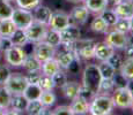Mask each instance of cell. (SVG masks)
I'll return each instance as SVG.
<instances>
[{"label": "cell", "mask_w": 133, "mask_h": 115, "mask_svg": "<svg viewBox=\"0 0 133 115\" xmlns=\"http://www.w3.org/2000/svg\"><path fill=\"white\" fill-rule=\"evenodd\" d=\"M38 85L41 86V89H42L43 91H50V90H53V89L56 88L52 77H51V76H48V75H43V74H42V76H41V80H39Z\"/></svg>", "instance_id": "35"}, {"label": "cell", "mask_w": 133, "mask_h": 115, "mask_svg": "<svg viewBox=\"0 0 133 115\" xmlns=\"http://www.w3.org/2000/svg\"><path fill=\"white\" fill-rule=\"evenodd\" d=\"M49 27L46 24H43L41 22L34 21L29 27H27L24 29L25 34L28 37V42L31 43V44H36L38 42H43L45 40L46 37Z\"/></svg>", "instance_id": "5"}, {"label": "cell", "mask_w": 133, "mask_h": 115, "mask_svg": "<svg viewBox=\"0 0 133 115\" xmlns=\"http://www.w3.org/2000/svg\"><path fill=\"white\" fill-rule=\"evenodd\" d=\"M59 36L61 44H72V43H75L76 40L81 38V30L78 27V24L71 23L70 25L60 30Z\"/></svg>", "instance_id": "10"}, {"label": "cell", "mask_w": 133, "mask_h": 115, "mask_svg": "<svg viewBox=\"0 0 133 115\" xmlns=\"http://www.w3.org/2000/svg\"><path fill=\"white\" fill-rule=\"evenodd\" d=\"M42 0H15L17 7L23 9H28V11H34L38 5L41 4Z\"/></svg>", "instance_id": "36"}, {"label": "cell", "mask_w": 133, "mask_h": 115, "mask_svg": "<svg viewBox=\"0 0 133 115\" xmlns=\"http://www.w3.org/2000/svg\"><path fill=\"white\" fill-rule=\"evenodd\" d=\"M42 73L41 71H28V74L25 75L28 84H38L41 80Z\"/></svg>", "instance_id": "45"}, {"label": "cell", "mask_w": 133, "mask_h": 115, "mask_svg": "<svg viewBox=\"0 0 133 115\" xmlns=\"http://www.w3.org/2000/svg\"><path fill=\"white\" fill-rule=\"evenodd\" d=\"M70 24H71L70 14H67L65 12H56L52 13V16H51V20L49 22L48 27L52 30L60 31V30H63L64 28H66Z\"/></svg>", "instance_id": "11"}, {"label": "cell", "mask_w": 133, "mask_h": 115, "mask_svg": "<svg viewBox=\"0 0 133 115\" xmlns=\"http://www.w3.org/2000/svg\"><path fill=\"white\" fill-rule=\"evenodd\" d=\"M67 70L70 71L71 74H78L79 70H80V60H78V59H74L73 62L70 65V67H68Z\"/></svg>", "instance_id": "46"}, {"label": "cell", "mask_w": 133, "mask_h": 115, "mask_svg": "<svg viewBox=\"0 0 133 115\" xmlns=\"http://www.w3.org/2000/svg\"><path fill=\"white\" fill-rule=\"evenodd\" d=\"M130 32L133 34V16L130 19Z\"/></svg>", "instance_id": "52"}, {"label": "cell", "mask_w": 133, "mask_h": 115, "mask_svg": "<svg viewBox=\"0 0 133 115\" xmlns=\"http://www.w3.org/2000/svg\"><path fill=\"white\" fill-rule=\"evenodd\" d=\"M114 103L112 98L107 93H97L89 103V114L109 115L112 113Z\"/></svg>", "instance_id": "1"}, {"label": "cell", "mask_w": 133, "mask_h": 115, "mask_svg": "<svg viewBox=\"0 0 133 115\" xmlns=\"http://www.w3.org/2000/svg\"><path fill=\"white\" fill-rule=\"evenodd\" d=\"M104 42L110 45L115 50H123L127 45V34H123L117 30H111V31L105 32V39Z\"/></svg>", "instance_id": "9"}, {"label": "cell", "mask_w": 133, "mask_h": 115, "mask_svg": "<svg viewBox=\"0 0 133 115\" xmlns=\"http://www.w3.org/2000/svg\"><path fill=\"white\" fill-rule=\"evenodd\" d=\"M32 54L41 62H44V61L49 60V59H52L56 57V54H57V47L50 45L45 40L38 42L32 46Z\"/></svg>", "instance_id": "6"}, {"label": "cell", "mask_w": 133, "mask_h": 115, "mask_svg": "<svg viewBox=\"0 0 133 115\" xmlns=\"http://www.w3.org/2000/svg\"><path fill=\"white\" fill-rule=\"evenodd\" d=\"M15 30H16V25L14 24L12 19L0 20V36L1 37H11Z\"/></svg>", "instance_id": "24"}, {"label": "cell", "mask_w": 133, "mask_h": 115, "mask_svg": "<svg viewBox=\"0 0 133 115\" xmlns=\"http://www.w3.org/2000/svg\"><path fill=\"white\" fill-rule=\"evenodd\" d=\"M43 90L41 89V86L38 84H28V86L25 88L23 92V96L29 100H35V99H39L41 94H42Z\"/></svg>", "instance_id": "27"}, {"label": "cell", "mask_w": 133, "mask_h": 115, "mask_svg": "<svg viewBox=\"0 0 133 115\" xmlns=\"http://www.w3.org/2000/svg\"><path fill=\"white\" fill-rule=\"evenodd\" d=\"M122 0H108V2H109V5H112V6H115V5H117V4H119Z\"/></svg>", "instance_id": "51"}, {"label": "cell", "mask_w": 133, "mask_h": 115, "mask_svg": "<svg viewBox=\"0 0 133 115\" xmlns=\"http://www.w3.org/2000/svg\"><path fill=\"white\" fill-rule=\"evenodd\" d=\"M127 88H129L130 92H131V93H132V96H133V80L129 81V84H127Z\"/></svg>", "instance_id": "49"}, {"label": "cell", "mask_w": 133, "mask_h": 115, "mask_svg": "<svg viewBox=\"0 0 133 115\" xmlns=\"http://www.w3.org/2000/svg\"><path fill=\"white\" fill-rule=\"evenodd\" d=\"M60 69L59 65H58V61L57 59L52 58V59H49V60L42 62V68H41V73L43 75H48V76H51L52 77L53 74H56L58 70Z\"/></svg>", "instance_id": "22"}, {"label": "cell", "mask_w": 133, "mask_h": 115, "mask_svg": "<svg viewBox=\"0 0 133 115\" xmlns=\"http://www.w3.org/2000/svg\"><path fill=\"white\" fill-rule=\"evenodd\" d=\"M11 42L13 45L15 46H20V47H23L27 44H29L28 42V37H27V34H25L24 29H20V28H16L13 35L11 36Z\"/></svg>", "instance_id": "23"}, {"label": "cell", "mask_w": 133, "mask_h": 115, "mask_svg": "<svg viewBox=\"0 0 133 115\" xmlns=\"http://www.w3.org/2000/svg\"><path fill=\"white\" fill-rule=\"evenodd\" d=\"M0 44H1V36H0Z\"/></svg>", "instance_id": "57"}, {"label": "cell", "mask_w": 133, "mask_h": 115, "mask_svg": "<svg viewBox=\"0 0 133 115\" xmlns=\"http://www.w3.org/2000/svg\"><path fill=\"white\" fill-rule=\"evenodd\" d=\"M14 7L7 0H0V20L2 19H11Z\"/></svg>", "instance_id": "33"}, {"label": "cell", "mask_w": 133, "mask_h": 115, "mask_svg": "<svg viewBox=\"0 0 133 115\" xmlns=\"http://www.w3.org/2000/svg\"><path fill=\"white\" fill-rule=\"evenodd\" d=\"M102 76L97 65H87L82 73V85L90 89L95 94L98 93V86Z\"/></svg>", "instance_id": "2"}, {"label": "cell", "mask_w": 133, "mask_h": 115, "mask_svg": "<svg viewBox=\"0 0 133 115\" xmlns=\"http://www.w3.org/2000/svg\"><path fill=\"white\" fill-rule=\"evenodd\" d=\"M94 96H95V93H94L90 89L86 88V86H83L82 84H81L80 89H79L78 97H80V98L85 99V100H87V101H89V103H90V100L94 98Z\"/></svg>", "instance_id": "42"}, {"label": "cell", "mask_w": 133, "mask_h": 115, "mask_svg": "<svg viewBox=\"0 0 133 115\" xmlns=\"http://www.w3.org/2000/svg\"><path fill=\"white\" fill-rule=\"evenodd\" d=\"M45 42L49 43L50 45L55 46V47H58L60 46L61 42H60V36H59V31L57 30H48V34H46V37H45Z\"/></svg>", "instance_id": "34"}, {"label": "cell", "mask_w": 133, "mask_h": 115, "mask_svg": "<svg viewBox=\"0 0 133 115\" xmlns=\"http://www.w3.org/2000/svg\"><path fill=\"white\" fill-rule=\"evenodd\" d=\"M80 85L81 84H79L78 82H75V81H67L60 89H61V91H63L64 96H65L68 100L72 101L73 99H75L76 97H78Z\"/></svg>", "instance_id": "17"}, {"label": "cell", "mask_w": 133, "mask_h": 115, "mask_svg": "<svg viewBox=\"0 0 133 115\" xmlns=\"http://www.w3.org/2000/svg\"><path fill=\"white\" fill-rule=\"evenodd\" d=\"M131 108H132V111H133V105H132V107H131Z\"/></svg>", "instance_id": "58"}, {"label": "cell", "mask_w": 133, "mask_h": 115, "mask_svg": "<svg viewBox=\"0 0 133 115\" xmlns=\"http://www.w3.org/2000/svg\"><path fill=\"white\" fill-rule=\"evenodd\" d=\"M58 61V65H59L60 69H63V70H67L68 67H70V65L73 62V60L75 58H74V54L72 51H68V50H64L59 53V54L56 57Z\"/></svg>", "instance_id": "19"}, {"label": "cell", "mask_w": 133, "mask_h": 115, "mask_svg": "<svg viewBox=\"0 0 133 115\" xmlns=\"http://www.w3.org/2000/svg\"><path fill=\"white\" fill-rule=\"evenodd\" d=\"M13 94L5 85H0V108L8 111L11 107V100Z\"/></svg>", "instance_id": "28"}, {"label": "cell", "mask_w": 133, "mask_h": 115, "mask_svg": "<svg viewBox=\"0 0 133 115\" xmlns=\"http://www.w3.org/2000/svg\"><path fill=\"white\" fill-rule=\"evenodd\" d=\"M83 2L88 11L94 14H99L103 9H105L109 6L108 0H83Z\"/></svg>", "instance_id": "20"}, {"label": "cell", "mask_w": 133, "mask_h": 115, "mask_svg": "<svg viewBox=\"0 0 133 115\" xmlns=\"http://www.w3.org/2000/svg\"><path fill=\"white\" fill-rule=\"evenodd\" d=\"M52 11H51L50 7L44 6V5H38L36 8H34V20L37 22H41L43 24L49 25V22L51 20V16H52Z\"/></svg>", "instance_id": "14"}, {"label": "cell", "mask_w": 133, "mask_h": 115, "mask_svg": "<svg viewBox=\"0 0 133 115\" xmlns=\"http://www.w3.org/2000/svg\"><path fill=\"white\" fill-rule=\"evenodd\" d=\"M11 19L14 22V24L16 25V28H20V29H25V28L29 27L35 21L34 14H32L31 11L20 8V7L14 8Z\"/></svg>", "instance_id": "7"}, {"label": "cell", "mask_w": 133, "mask_h": 115, "mask_svg": "<svg viewBox=\"0 0 133 115\" xmlns=\"http://www.w3.org/2000/svg\"><path fill=\"white\" fill-rule=\"evenodd\" d=\"M12 71L7 65H0V85H4L9 78Z\"/></svg>", "instance_id": "43"}, {"label": "cell", "mask_w": 133, "mask_h": 115, "mask_svg": "<svg viewBox=\"0 0 133 115\" xmlns=\"http://www.w3.org/2000/svg\"><path fill=\"white\" fill-rule=\"evenodd\" d=\"M98 15L104 20V22H105L109 27H114V24L117 22V20H118V16H117V14L115 13L114 9L112 8L110 9L108 7H107L105 9H103Z\"/></svg>", "instance_id": "30"}, {"label": "cell", "mask_w": 133, "mask_h": 115, "mask_svg": "<svg viewBox=\"0 0 133 115\" xmlns=\"http://www.w3.org/2000/svg\"><path fill=\"white\" fill-rule=\"evenodd\" d=\"M68 2H73V4H80V2H83V0H66Z\"/></svg>", "instance_id": "53"}, {"label": "cell", "mask_w": 133, "mask_h": 115, "mask_svg": "<svg viewBox=\"0 0 133 115\" xmlns=\"http://www.w3.org/2000/svg\"><path fill=\"white\" fill-rule=\"evenodd\" d=\"M97 67H98L102 78H112L115 73H116V69L112 67L108 61H101V63L97 65Z\"/></svg>", "instance_id": "29"}, {"label": "cell", "mask_w": 133, "mask_h": 115, "mask_svg": "<svg viewBox=\"0 0 133 115\" xmlns=\"http://www.w3.org/2000/svg\"><path fill=\"white\" fill-rule=\"evenodd\" d=\"M28 104V99L23 96V93H16L12 96L11 100V107L12 112H9V114H20L21 112L25 111V107Z\"/></svg>", "instance_id": "15"}, {"label": "cell", "mask_w": 133, "mask_h": 115, "mask_svg": "<svg viewBox=\"0 0 133 115\" xmlns=\"http://www.w3.org/2000/svg\"><path fill=\"white\" fill-rule=\"evenodd\" d=\"M124 55H125V59H133V46L127 44L124 48Z\"/></svg>", "instance_id": "48"}, {"label": "cell", "mask_w": 133, "mask_h": 115, "mask_svg": "<svg viewBox=\"0 0 133 115\" xmlns=\"http://www.w3.org/2000/svg\"><path fill=\"white\" fill-rule=\"evenodd\" d=\"M41 103L44 105L45 107H52L57 101V97H56L55 92L52 90L50 91H43L39 97Z\"/></svg>", "instance_id": "32"}, {"label": "cell", "mask_w": 133, "mask_h": 115, "mask_svg": "<svg viewBox=\"0 0 133 115\" xmlns=\"http://www.w3.org/2000/svg\"><path fill=\"white\" fill-rule=\"evenodd\" d=\"M4 114H7L6 109H1V108H0V115H4Z\"/></svg>", "instance_id": "54"}, {"label": "cell", "mask_w": 133, "mask_h": 115, "mask_svg": "<svg viewBox=\"0 0 133 115\" xmlns=\"http://www.w3.org/2000/svg\"><path fill=\"white\" fill-rule=\"evenodd\" d=\"M4 85L8 89L12 94L23 93L25 88L28 86V82L27 78H25V75H22L20 73H12L9 78Z\"/></svg>", "instance_id": "8"}, {"label": "cell", "mask_w": 133, "mask_h": 115, "mask_svg": "<svg viewBox=\"0 0 133 115\" xmlns=\"http://www.w3.org/2000/svg\"><path fill=\"white\" fill-rule=\"evenodd\" d=\"M7 1H9V2H12V1H14V0H7Z\"/></svg>", "instance_id": "56"}, {"label": "cell", "mask_w": 133, "mask_h": 115, "mask_svg": "<svg viewBox=\"0 0 133 115\" xmlns=\"http://www.w3.org/2000/svg\"><path fill=\"white\" fill-rule=\"evenodd\" d=\"M115 52V48H112L110 45H108L105 42L97 43L95 47V54L94 58L97 59L98 61H107L111 57V54Z\"/></svg>", "instance_id": "16"}, {"label": "cell", "mask_w": 133, "mask_h": 115, "mask_svg": "<svg viewBox=\"0 0 133 115\" xmlns=\"http://www.w3.org/2000/svg\"><path fill=\"white\" fill-rule=\"evenodd\" d=\"M52 115H73L71 105H60L52 111Z\"/></svg>", "instance_id": "44"}, {"label": "cell", "mask_w": 133, "mask_h": 115, "mask_svg": "<svg viewBox=\"0 0 133 115\" xmlns=\"http://www.w3.org/2000/svg\"><path fill=\"white\" fill-rule=\"evenodd\" d=\"M45 106L41 103L39 99H35V100H29L25 107V112L30 115H43Z\"/></svg>", "instance_id": "25"}, {"label": "cell", "mask_w": 133, "mask_h": 115, "mask_svg": "<svg viewBox=\"0 0 133 115\" xmlns=\"http://www.w3.org/2000/svg\"><path fill=\"white\" fill-rule=\"evenodd\" d=\"M112 28H114L115 30H117V31L123 32V34H129L130 32V20L118 19Z\"/></svg>", "instance_id": "39"}, {"label": "cell", "mask_w": 133, "mask_h": 115, "mask_svg": "<svg viewBox=\"0 0 133 115\" xmlns=\"http://www.w3.org/2000/svg\"><path fill=\"white\" fill-rule=\"evenodd\" d=\"M112 81H114L115 88H126L129 84V80L125 76H123L118 70H116L114 77H112Z\"/></svg>", "instance_id": "40"}, {"label": "cell", "mask_w": 133, "mask_h": 115, "mask_svg": "<svg viewBox=\"0 0 133 115\" xmlns=\"http://www.w3.org/2000/svg\"><path fill=\"white\" fill-rule=\"evenodd\" d=\"M114 89L115 84L112 78H102L98 86V93H108V92L114 91Z\"/></svg>", "instance_id": "37"}, {"label": "cell", "mask_w": 133, "mask_h": 115, "mask_svg": "<svg viewBox=\"0 0 133 115\" xmlns=\"http://www.w3.org/2000/svg\"><path fill=\"white\" fill-rule=\"evenodd\" d=\"M89 14H90V12L88 11V8L85 5H78L72 9V12L70 14L71 23L79 25L85 24L89 17Z\"/></svg>", "instance_id": "12"}, {"label": "cell", "mask_w": 133, "mask_h": 115, "mask_svg": "<svg viewBox=\"0 0 133 115\" xmlns=\"http://www.w3.org/2000/svg\"><path fill=\"white\" fill-rule=\"evenodd\" d=\"M71 108H72L73 115H83L89 113V101L85 99L76 97L75 99L72 100L71 104Z\"/></svg>", "instance_id": "18"}, {"label": "cell", "mask_w": 133, "mask_h": 115, "mask_svg": "<svg viewBox=\"0 0 133 115\" xmlns=\"http://www.w3.org/2000/svg\"><path fill=\"white\" fill-rule=\"evenodd\" d=\"M112 9L117 14L118 19L130 20L133 16V1L132 0H122L119 4L115 5Z\"/></svg>", "instance_id": "13"}, {"label": "cell", "mask_w": 133, "mask_h": 115, "mask_svg": "<svg viewBox=\"0 0 133 115\" xmlns=\"http://www.w3.org/2000/svg\"><path fill=\"white\" fill-rule=\"evenodd\" d=\"M1 57H2V51L0 50V59H1Z\"/></svg>", "instance_id": "55"}, {"label": "cell", "mask_w": 133, "mask_h": 115, "mask_svg": "<svg viewBox=\"0 0 133 115\" xmlns=\"http://www.w3.org/2000/svg\"><path fill=\"white\" fill-rule=\"evenodd\" d=\"M108 62L110 63V65L112 66L116 70H119L122 67V65H123V61H124V59L122 58V55L121 54H118V53H116V52H114L111 54V57H110L108 60Z\"/></svg>", "instance_id": "41"}, {"label": "cell", "mask_w": 133, "mask_h": 115, "mask_svg": "<svg viewBox=\"0 0 133 115\" xmlns=\"http://www.w3.org/2000/svg\"><path fill=\"white\" fill-rule=\"evenodd\" d=\"M52 80H53V82H55V85L57 86V88H61V86L68 81L67 75H66L65 70H63V69H59L56 74H53Z\"/></svg>", "instance_id": "38"}, {"label": "cell", "mask_w": 133, "mask_h": 115, "mask_svg": "<svg viewBox=\"0 0 133 115\" xmlns=\"http://www.w3.org/2000/svg\"><path fill=\"white\" fill-rule=\"evenodd\" d=\"M132 1H133V0H132Z\"/></svg>", "instance_id": "59"}, {"label": "cell", "mask_w": 133, "mask_h": 115, "mask_svg": "<svg viewBox=\"0 0 133 115\" xmlns=\"http://www.w3.org/2000/svg\"><path fill=\"white\" fill-rule=\"evenodd\" d=\"M112 93V103L114 107L119 109H127L131 108L133 105V96L130 92L129 88H115Z\"/></svg>", "instance_id": "3"}, {"label": "cell", "mask_w": 133, "mask_h": 115, "mask_svg": "<svg viewBox=\"0 0 133 115\" xmlns=\"http://www.w3.org/2000/svg\"><path fill=\"white\" fill-rule=\"evenodd\" d=\"M109 28L110 27L104 22V20L102 19L98 14L94 17L93 21L90 23V29L93 30L94 32H96V34H105L109 30Z\"/></svg>", "instance_id": "26"}, {"label": "cell", "mask_w": 133, "mask_h": 115, "mask_svg": "<svg viewBox=\"0 0 133 115\" xmlns=\"http://www.w3.org/2000/svg\"><path fill=\"white\" fill-rule=\"evenodd\" d=\"M12 42H11V38L9 37H1V44H0V50L4 52L6 51L7 48H9L12 46Z\"/></svg>", "instance_id": "47"}, {"label": "cell", "mask_w": 133, "mask_h": 115, "mask_svg": "<svg viewBox=\"0 0 133 115\" xmlns=\"http://www.w3.org/2000/svg\"><path fill=\"white\" fill-rule=\"evenodd\" d=\"M127 44L133 46V34H131V36H127Z\"/></svg>", "instance_id": "50"}, {"label": "cell", "mask_w": 133, "mask_h": 115, "mask_svg": "<svg viewBox=\"0 0 133 115\" xmlns=\"http://www.w3.org/2000/svg\"><path fill=\"white\" fill-rule=\"evenodd\" d=\"M22 67L25 69V71H41L42 68V62L35 57L32 53L27 54V57L24 59V62L22 65Z\"/></svg>", "instance_id": "21"}, {"label": "cell", "mask_w": 133, "mask_h": 115, "mask_svg": "<svg viewBox=\"0 0 133 115\" xmlns=\"http://www.w3.org/2000/svg\"><path fill=\"white\" fill-rule=\"evenodd\" d=\"M118 71L129 81L133 80V59H125Z\"/></svg>", "instance_id": "31"}, {"label": "cell", "mask_w": 133, "mask_h": 115, "mask_svg": "<svg viewBox=\"0 0 133 115\" xmlns=\"http://www.w3.org/2000/svg\"><path fill=\"white\" fill-rule=\"evenodd\" d=\"M4 57L7 65L12 67H22L24 59L27 57V52L23 47L12 45L9 48L4 51Z\"/></svg>", "instance_id": "4"}]
</instances>
